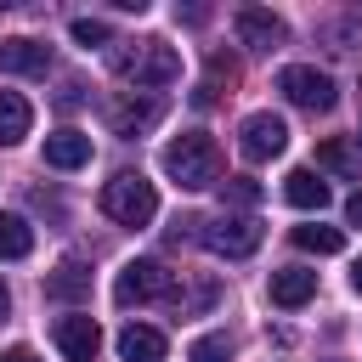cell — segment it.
Returning <instances> with one entry per match:
<instances>
[{
	"label": "cell",
	"instance_id": "4316f807",
	"mask_svg": "<svg viewBox=\"0 0 362 362\" xmlns=\"http://www.w3.org/2000/svg\"><path fill=\"white\" fill-rule=\"evenodd\" d=\"M351 288H356V294H362V260H356V266H351Z\"/></svg>",
	"mask_w": 362,
	"mask_h": 362
},
{
	"label": "cell",
	"instance_id": "52a82bcc",
	"mask_svg": "<svg viewBox=\"0 0 362 362\" xmlns=\"http://www.w3.org/2000/svg\"><path fill=\"white\" fill-rule=\"evenodd\" d=\"M288 147V124L277 119V113H249L243 124H238V153L249 158V164H266V158H277Z\"/></svg>",
	"mask_w": 362,
	"mask_h": 362
},
{
	"label": "cell",
	"instance_id": "7c38bea8",
	"mask_svg": "<svg viewBox=\"0 0 362 362\" xmlns=\"http://www.w3.org/2000/svg\"><path fill=\"white\" fill-rule=\"evenodd\" d=\"M45 164H51V170H79V164H90V136H85V130H51V136H45Z\"/></svg>",
	"mask_w": 362,
	"mask_h": 362
},
{
	"label": "cell",
	"instance_id": "7a4b0ae2",
	"mask_svg": "<svg viewBox=\"0 0 362 362\" xmlns=\"http://www.w3.org/2000/svg\"><path fill=\"white\" fill-rule=\"evenodd\" d=\"M164 175H170L175 187H187V192L215 187V181H221V147H215V136H204V130L175 136V141L164 147Z\"/></svg>",
	"mask_w": 362,
	"mask_h": 362
},
{
	"label": "cell",
	"instance_id": "d6986e66",
	"mask_svg": "<svg viewBox=\"0 0 362 362\" xmlns=\"http://www.w3.org/2000/svg\"><path fill=\"white\" fill-rule=\"evenodd\" d=\"M34 249V226L23 215H0V260H23Z\"/></svg>",
	"mask_w": 362,
	"mask_h": 362
},
{
	"label": "cell",
	"instance_id": "ffe728a7",
	"mask_svg": "<svg viewBox=\"0 0 362 362\" xmlns=\"http://www.w3.org/2000/svg\"><path fill=\"white\" fill-rule=\"evenodd\" d=\"M187 362H232V345H226V334H204V339H192Z\"/></svg>",
	"mask_w": 362,
	"mask_h": 362
},
{
	"label": "cell",
	"instance_id": "83f0119b",
	"mask_svg": "<svg viewBox=\"0 0 362 362\" xmlns=\"http://www.w3.org/2000/svg\"><path fill=\"white\" fill-rule=\"evenodd\" d=\"M356 141H362V124H356Z\"/></svg>",
	"mask_w": 362,
	"mask_h": 362
},
{
	"label": "cell",
	"instance_id": "484cf974",
	"mask_svg": "<svg viewBox=\"0 0 362 362\" xmlns=\"http://www.w3.org/2000/svg\"><path fill=\"white\" fill-rule=\"evenodd\" d=\"M11 317V294H6V283H0V322Z\"/></svg>",
	"mask_w": 362,
	"mask_h": 362
},
{
	"label": "cell",
	"instance_id": "44dd1931",
	"mask_svg": "<svg viewBox=\"0 0 362 362\" xmlns=\"http://www.w3.org/2000/svg\"><path fill=\"white\" fill-rule=\"evenodd\" d=\"M68 34H74L79 45H107V40H113L102 17H74V23H68Z\"/></svg>",
	"mask_w": 362,
	"mask_h": 362
},
{
	"label": "cell",
	"instance_id": "9c48e42d",
	"mask_svg": "<svg viewBox=\"0 0 362 362\" xmlns=\"http://www.w3.org/2000/svg\"><path fill=\"white\" fill-rule=\"evenodd\" d=\"M51 339H57V351L68 356V362H96V351H102V328H96V317H57V328H51Z\"/></svg>",
	"mask_w": 362,
	"mask_h": 362
},
{
	"label": "cell",
	"instance_id": "cb8c5ba5",
	"mask_svg": "<svg viewBox=\"0 0 362 362\" xmlns=\"http://www.w3.org/2000/svg\"><path fill=\"white\" fill-rule=\"evenodd\" d=\"M345 221H351V226H362V192H351V198H345Z\"/></svg>",
	"mask_w": 362,
	"mask_h": 362
},
{
	"label": "cell",
	"instance_id": "5b68a950",
	"mask_svg": "<svg viewBox=\"0 0 362 362\" xmlns=\"http://www.w3.org/2000/svg\"><path fill=\"white\" fill-rule=\"evenodd\" d=\"M164 119V96H153V90H124V96H113L107 102V130L113 136H147L153 124Z\"/></svg>",
	"mask_w": 362,
	"mask_h": 362
},
{
	"label": "cell",
	"instance_id": "ba28073f",
	"mask_svg": "<svg viewBox=\"0 0 362 362\" xmlns=\"http://www.w3.org/2000/svg\"><path fill=\"white\" fill-rule=\"evenodd\" d=\"M204 243L226 260H243L260 249V221L255 215H221V221H204Z\"/></svg>",
	"mask_w": 362,
	"mask_h": 362
},
{
	"label": "cell",
	"instance_id": "6da1fadb",
	"mask_svg": "<svg viewBox=\"0 0 362 362\" xmlns=\"http://www.w3.org/2000/svg\"><path fill=\"white\" fill-rule=\"evenodd\" d=\"M113 74L119 79H130L136 90H158V85H175L181 79V57H175V45H164V40H113Z\"/></svg>",
	"mask_w": 362,
	"mask_h": 362
},
{
	"label": "cell",
	"instance_id": "7402d4cb",
	"mask_svg": "<svg viewBox=\"0 0 362 362\" xmlns=\"http://www.w3.org/2000/svg\"><path fill=\"white\" fill-rule=\"evenodd\" d=\"M226 198L249 209V204H260V181H255V175H232V181H226Z\"/></svg>",
	"mask_w": 362,
	"mask_h": 362
},
{
	"label": "cell",
	"instance_id": "e0dca14e",
	"mask_svg": "<svg viewBox=\"0 0 362 362\" xmlns=\"http://www.w3.org/2000/svg\"><path fill=\"white\" fill-rule=\"evenodd\" d=\"M45 294H51V300H79V294H90V272H85L79 260H62V266L45 277Z\"/></svg>",
	"mask_w": 362,
	"mask_h": 362
},
{
	"label": "cell",
	"instance_id": "9a60e30c",
	"mask_svg": "<svg viewBox=\"0 0 362 362\" xmlns=\"http://www.w3.org/2000/svg\"><path fill=\"white\" fill-rule=\"evenodd\" d=\"M283 198H288L294 209H322V204H328V181H322L317 170H288V175H283Z\"/></svg>",
	"mask_w": 362,
	"mask_h": 362
},
{
	"label": "cell",
	"instance_id": "30bf717a",
	"mask_svg": "<svg viewBox=\"0 0 362 362\" xmlns=\"http://www.w3.org/2000/svg\"><path fill=\"white\" fill-rule=\"evenodd\" d=\"M232 28H238V40H243L249 51H272V45H283V40H288V28H283V17H272L266 6H238V17H232Z\"/></svg>",
	"mask_w": 362,
	"mask_h": 362
},
{
	"label": "cell",
	"instance_id": "4fadbf2b",
	"mask_svg": "<svg viewBox=\"0 0 362 362\" xmlns=\"http://www.w3.org/2000/svg\"><path fill=\"white\" fill-rule=\"evenodd\" d=\"M311 294H317V272H305V266H283V272H272V305L294 311V305H305Z\"/></svg>",
	"mask_w": 362,
	"mask_h": 362
},
{
	"label": "cell",
	"instance_id": "d4e9b609",
	"mask_svg": "<svg viewBox=\"0 0 362 362\" xmlns=\"http://www.w3.org/2000/svg\"><path fill=\"white\" fill-rule=\"evenodd\" d=\"M0 362H40L28 345H11V351H0Z\"/></svg>",
	"mask_w": 362,
	"mask_h": 362
},
{
	"label": "cell",
	"instance_id": "5bb4252c",
	"mask_svg": "<svg viewBox=\"0 0 362 362\" xmlns=\"http://www.w3.org/2000/svg\"><path fill=\"white\" fill-rule=\"evenodd\" d=\"M0 68L40 79L51 68V45H40V40H0Z\"/></svg>",
	"mask_w": 362,
	"mask_h": 362
},
{
	"label": "cell",
	"instance_id": "277c9868",
	"mask_svg": "<svg viewBox=\"0 0 362 362\" xmlns=\"http://www.w3.org/2000/svg\"><path fill=\"white\" fill-rule=\"evenodd\" d=\"M113 300L124 311L147 305V300H175V272H164L158 260H124L119 277H113Z\"/></svg>",
	"mask_w": 362,
	"mask_h": 362
},
{
	"label": "cell",
	"instance_id": "8fae6325",
	"mask_svg": "<svg viewBox=\"0 0 362 362\" xmlns=\"http://www.w3.org/2000/svg\"><path fill=\"white\" fill-rule=\"evenodd\" d=\"M164 334L153 328V322H124L119 328V356L124 362H164Z\"/></svg>",
	"mask_w": 362,
	"mask_h": 362
},
{
	"label": "cell",
	"instance_id": "ac0fdd59",
	"mask_svg": "<svg viewBox=\"0 0 362 362\" xmlns=\"http://www.w3.org/2000/svg\"><path fill=\"white\" fill-rule=\"evenodd\" d=\"M294 243H300L305 255H339V249H345V232H339V226L305 221V226H294Z\"/></svg>",
	"mask_w": 362,
	"mask_h": 362
},
{
	"label": "cell",
	"instance_id": "2e32d148",
	"mask_svg": "<svg viewBox=\"0 0 362 362\" xmlns=\"http://www.w3.org/2000/svg\"><path fill=\"white\" fill-rule=\"evenodd\" d=\"M28 124H34V107H28V96H17V90H0V147H17V141L28 136Z\"/></svg>",
	"mask_w": 362,
	"mask_h": 362
},
{
	"label": "cell",
	"instance_id": "603a6c76",
	"mask_svg": "<svg viewBox=\"0 0 362 362\" xmlns=\"http://www.w3.org/2000/svg\"><path fill=\"white\" fill-rule=\"evenodd\" d=\"M322 164H334V170H345L351 158H345V147H339V141H322Z\"/></svg>",
	"mask_w": 362,
	"mask_h": 362
},
{
	"label": "cell",
	"instance_id": "8992f818",
	"mask_svg": "<svg viewBox=\"0 0 362 362\" xmlns=\"http://www.w3.org/2000/svg\"><path fill=\"white\" fill-rule=\"evenodd\" d=\"M277 90H283L294 107H311V113H328V107H334V79H328L322 68H311V62H288V68L277 74Z\"/></svg>",
	"mask_w": 362,
	"mask_h": 362
},
{
	"label": "cell",
	"instance_id": "3957f363",
	"mask_svg": "<svg viewBox=\"0 0 362 362\" xmlns=\"http://www.w3.org/2000/svg\"><path fill=\"white\" fill-rule=\"evenodd\" d=\"M102 215L119 221V226H147V221L158 215V192H153V181L136 175V170H119V175L102 187Z\"/></svg>",
	"mask_w": 362,
	"mask_h": 362
}]
</instances>
